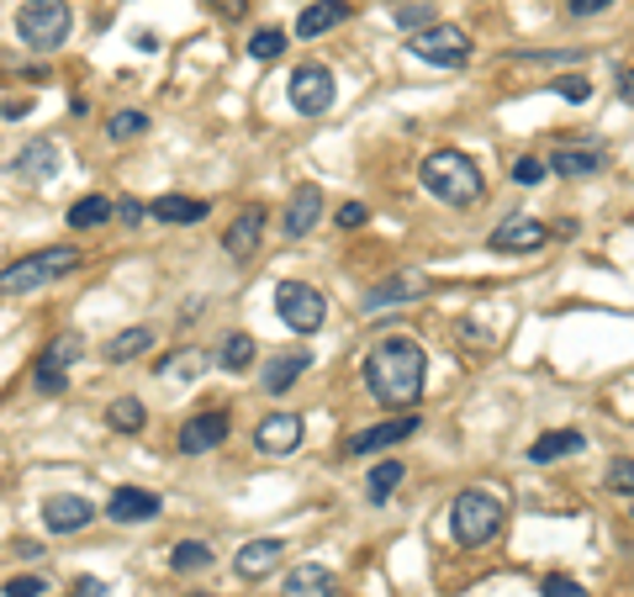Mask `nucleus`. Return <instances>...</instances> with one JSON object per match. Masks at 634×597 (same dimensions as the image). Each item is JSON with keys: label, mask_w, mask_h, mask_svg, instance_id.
<instances>
[{"label": "nucleus", "mask_w": 634, "mask_h": 597, "mask_svg": "<svg viewBox=\"0 0 634 597\" xmlns=\"http://www.w3.org/2000/svg\"><path fill=\"white\" fill-rule=\"evenodd\" d=\"M423 376H429V359L407 333H381L365 355V392L381 407H413L423 392Z\"/></svg>", "instance_id": "f257e3e1"}, {"label": "nucleus", "mask_w": 634, "mask_h": 597, "mask_svg": "<svg viewBox=\"0 0 634 597\" xmlns=\"http://www.w3.org/2000/svg\"><path fill=\"white\" fill-rule=\"evenodd\" d=\"M418 180H423V191L444 206H476L481 191H486V180H481V169H476L471 154H460V149H434L423 169H418Z\"/></svg>", "instance_id": "f03ea898"}, {"label": "nucleus", "mask_w": 634, "mask_h": 597, "mask_svg": "<svg viewBox=\"0 0 634 597\" xmlns=\"http://www.w3.org/2000/svg\"><path fill=\"white\" fill-rule=\"evenodd\" d=\"M503 497L497 492H486V486H466L460 497H455V508H449V529H455V539L466 545V550H486L497 534H503Z\"/></svg>", "instance_id": "7ed1b4c3"}, {"label": "nucleus", "mask_w": 634, "mask_h": 597, "mask_svg": "<svg viewBox=\"0 0 634 597\" xmlns=\"http://www.w3.org/2000/svg\"><path fill=\"white\" fill-rule=\"evenodd\" d=\"M79 249H38V254H22L16 265H5L0 270V296H33L42 285H53V280H64L69 270H79Z\"/></svg>", "instance_id": "20e7f679"}, {"label": "nucleus", "mask_w": 634, "mask_h": 597, "mask_svg": "<svg viewBox=\"0 0 634 597\" xmlns=\"http://www.w3.org/2000/svg\"><path fill=\"white\" fill-rule=\"evenodd\" d=\"M69 33H75V5H69V0H22V11H16V38L27 42L33 53L64 48Z\"/></svg>", "instance_id": "39448f33"}, {"label": "nucleus", "mask_w": 634, "mask_h": 597, "mask_svg": "<svg viewBox=\"0 0 634 597\" xmlns=\"http://www.w3.org/2000/svg\"><path fill=\"white\" fill-rule=\"evenodd\" d=\"M407 53L423 64H439V69H460V64H471V38L455 22H429V27L407 33Z\"/></svg>", "instance_id": "423d86ee"}, {"label": "nucleus", "mask_w": 634, "mask_h": 597, "mask_svg": "<svg viewBox=\"0 0 634 597\" xmlns=\"http://www.w3.org/2000/svg\"><path fill=\"white\" fill-rule=\"evenodd\" d=\"M276 313L291 333H317L328 318V296L307 285V280H280L276 285Z\"/></svg>", "instance_id": "0eeeda50"}, {"label": "nucleus", "mask_w": 634, "mask_h": 597, "mask_svg": "<svg viewBox=\"0 0 634 597\" xmlns=\"http://www.w3.org/2000/svg\"><path fill=\"white\" fill-rule=\"evenodd\" d=\"M286 90H291V106H296L302 117H322V112L339 101V85H333V69H328V64H302Z\"/></svg>", "instance_id": "6e6552de"}, {"label": "nucleus", "mask_w": 634, "mask_h": 597, "mask_svg": "<svg viewBox=\"0 0 634 597\" xmlns=\"http://www.w3.org/2000/svg\"><path fill=\"white\" fill-rule=\"evenodd\" d=\"M545 239H550V228H545L540 217L513 212V217H503V223L492 228L486 249H492V254H534V249H545Z\"/></svg>", "instance_id": "1a4fd4ad"}, {"label": "nucleus", "mask_w": 634, "mask_h": 597, "mask_svg": "<svg viewBox=\"0 0 634 597\" xmlns=\"http://www.w3.org/2000/svg\"><path fill=\"white\" fill-rule=\"evenodd\" d=\"M418 429H423V418H418V412H396V418L376 423V429H359V434L350 439V455H376V449H392V444H402V439H413Z\"/></svg>", "instance_id": "9d476101"}, {"label": "nucleus", "mask_w": 634, "mask_h": 597, "mask_svg": "<svg viewBox=\"0 0 634 597\" xmlns=\"http://www.w3.org/2000/svg\"><path fill=\"white\" fill-rule=\"evenodd\" d=\"M423 291H429V276L407 270V276H392V280H381V285H370V291L359 296V313H386L396 302H418Z\"/></svg>", "instance_id": "9b49d317"}, {"label": "nucleus", "mask_w": 634, "mask_h": 597, "mask_svg": "<svg viewBox=\"0 0 634 597\" xmlns=\"http://www.w3.org/2000/svg\"><path fill=\"white\" fill-rule=\"evenodd\" d=\"M96 503H85V497H75V492H64V497H48L42 503V523L53 529V534H79V529H90L96 523Z\"/></svg>", "instance_id": "f8f14e48"}, {"label": "nucleus", "mask_w": 634, "mask_h": 597, "mask_svg": "<svg viewBox=\"0 0 634 597\" xmlns=\"http://www.w3.org/2000/svg\"><path fill=\"white\" fill-rule=\"evenodd\" d=\"M317 217H322V191H317V186H296L291 201H286L280 233H286V239H307V233L317 228Z\"/></svg>", "instance_id": "ddd939ff"}, {"label": "nucleus", "mask_w": 634, "mask_h": 597, "mask_svg": "<svg viewBox=\"0 0 634 597\" xmlns=\"http://www.w3.org/2000/svg\"><path fill=\"white\" fill-rule=\"evenodd\" d=\"M106 518L112 523H149V518H158V492H149V486H117L106 497Z\"/></svg>", "instance_id": "4468645a"}, {"label": "nucleus", "mask_w": 634, "mask_h": 597, "mask_svg": "<svg viewBox=\"0 0 634 597\" xmlns=\"http://www.w3.org/2000/svg\"><path fill=\"white\" fill-rule=\"evenodd\" d=\"M555 175H566V180H587V175H603L608 169V154L597 149V143H566V149H555V160L545 164Z\"/></svg>", "instance_id": "2eb2a0df"}, {"label": "nucleus", "mask_w": 634, "mask_h": 597, "mask_svg": "<svg viewBox=\"0 0 634 597\" xmlns=\"http://www.w3.org/2000/svg\"><path fill=\"white\" fill-rule=\"evenodd\" d=\"M254 444H259L265 455H291V449L302 444V418H296V412H270V418H259Z\"/></svg>", "instance_id": "dca6fc26"}, {"label": "nucleus", "mask_w": 634, "mask_h": 597, "mask_svg": "<svg viewBox=\"0 0 634 597\" xmlns=\"http://www.w3.org/2000/svg\"><path fill=\"white\" fill-rule=\"evenodd\" d=\"M259 239H265V212H259V206H249V212H238L233 223H228L223 249H228L233 259H254V254H259Z\"/></svg>", "instance_id": "f3484780"}, {"label": "nucleus", "mask_w": 634, "mask_h": 597, "mask_svg": "<svg viewBox=\"0 0 634 597\" xmlns=\"http://www.w3.org/2000/svg\"><path fill=\"white\" fill-rule=\"evenodd\" d=\"M307 370H313V350H280V355L265 365V381H259V386H265L270 397H280V392H291Z\"/></svg>", "instance_id": "a211bd4d"}, {"label": "nucleus", "mask_w": 634, "mask_h": 597, "mask_svg": "<svg viewBox=\"0 0 634 597\" xmlns=\"http://www.w3.org/2000/svg\"><path fill=\"white\" fill-rule=\"evenodd\" d=\"M280 597H339V582H333V571L328 566H296V571H286V582H280Z\"/></svg>", "instance_id": "6ab92c4d"}, {"label": "nucleus", "mask_w": 634, "mask_h": 597, "mask_svg": "<svg viewBox=\"0 0 634 597\" xmlns=\"http://www.w3.org/2000/svg\"><path fill=\"white\" fill-rule=\"evenodd\" d=\"M280 556H286L280 539H249V545L233 556V571L243 576V582H259V576H270V571L280 566Z\"/></svg>", "instance_id": "aec40b11"}, {"label": "nucleus", "mask_w": 634, "mask_h": 597, "mask_svg": "<svg viewBox=\"0 0 634 597\" xmlns=\"http://www.w3.org/2000/svg\"><path fill=\"white\" fill-rule=\"evenodd\" d=\"M228 439V412H196L186 429H180V449L186 455H206Z\"/></svg>", "instance_id": "412c9836"}, {"label": "nucleus", "mask_w": 634, "mask_h": 597, "mask_svg": "<svg viewBox=\"0 0 634 597\" xmlns=\"http://www.w3.org/2000/svg\"><path fill=\"white\" fill-rule=\"evenodd\" d=\"M350 22V0H313L302 16H296V38H322L333 27Z\"/></svg>", "instance_id": "4be33fe9"}, {"label": "nucleus", "mask_w": 634, "mask_h": 597, "mask_svg": "<svg viewBox=\"0 0 634 597\" xmlns=\"http://www.w3.org/2000/svg\"><path fill=\"white\" fill-rule=\"evenodd\" d=\"M59 169V143H48V138H33L16 160H11V175L16 180H48Z\"/></svg>", "instance_id": "5701e85b"}, {"label": "nucleus", "mask_w": 634, "mask_h": 597, "mask_svg": "<svg viewBox=\"0 0 634 597\" xmlns=\"http://www.w3.org/2000/svg\"><path fill=\"white\" fill-rule=\"evenodd\" d=\"M206 201L201 196H154V206H149V217H158V223H169V228H186V223H206Z\"/></svg>", "instance_id": "b1692460"}, {"label": "nucleus", "mask_w": 634, "mask_h": 597, "mask_svg": "<svg viewBox=\"0 0 634 597\" xmlns=\"http://www.w3.org/2000/svg\"><path fill=\"white\" fill-rule=\"evenodd\" d=\"M402 481H407V466H402V460H381V466H370V477H365V503H370V508H386Z\"/></svg>", "instance_id": "393cba45"}, {"label": "nucleus", "mask_w": 634, "mask_h": 597, "mask_svg": "<svg viewBox=\"0 0 634 597\" xmlns=\"http://www.w3.org/2000/svg\"><path fill=\"white\" fill-rule=\"evenodd\" d=\"M582 449H587V439L576 434V429H555V434L534 439L529 460H534V466H550V460H560V455H582Z\"/></svg>", "instance_id": "a878e982"}, {"label": "nucleus", "mask_w": 634, "mask_h": 597, "mask_svg": "<svg viewBox=\"0 0 634 597\" xmlns=\"http://www.w3.org/2000/svg\"><path fill=\"white\" fill-rule=\"evenodd\" d=\"M149 344H154V333H149L143 322H132V328H122L117 339L106 344V365H127V359L149 355Z\"/></svg>", "instance_id": "bb28decb"}, {"label": "nucleus", "mask_w": 634, "mask_h": 597, "mask_svg": "<svg viewBox=\"0 0 634 597\" xmlns=\"http://www.w3.org/2000/svg\"><path fill=\"white\" fill-rule=\"evenodd\" d=\"M112 212H117V201H106V196H79L75 206H69V228L90 233V228L112 223Z\"/></svg>", "instance_id": "cd10ccee"}, {"label": "nucleus", "mask_w": 634, "mask_h": 597, "mask_svg": "<svg viewBox=\"0 0 634 597\" xmlns=\"http://www.w3.org/2000/svg\"><path fill=\"white\" fill-rule=\"evenodd\" d=\"M206 365H212V359L201 355V350H191V344H186V350H175L169 359H158V376H164V381H196Z\"/></svg>", "instance_id": "c85d7f7f"}, {"label": "nucleus", "mask_w": 634, "mask_h": 597, "mask_svg": "<svg viewBox=\"0 0 634 597\" xmlns=\"http://www.w3.org/2000/svg\"><path fill=\"white\" fill-rule=\"evenodd\" d=\"M169 566H175L180 576H201V571H212V545H201V539H180V545L169 550Z\"/></svg>", "instance_id": "c756f323"}, {"label": "nucleus", "mask_w": 634, "mask_h": 597, "mask_svg": "<svg viewBox=\"0 0 634 597\" xmlns=\"http://www.w3.org/2000/svg\"><path fill=\"white\" fill-rule=\"evenodd\" d=\"M106 423H112L117 434H138V429L149 423V412H143V402L138 397H117L112 407H106Z\"/></svg>", "instance_id": "7c9ffc66"}, {"label": "nucleus", "mask_w": 634, "mask_h": 597, "mask_svg": "<svg viewBox=\"0 0 634 597\" xmlns=\"http://www.w3.org/2000/svg\"><path fill=\"white\" fill-rule=\"evenodd\" d=\"M217 365H223L228 376L249 370V365H254V339H249V333H228V339H223V355H217Z\"/></svg>", "instance_id": "2f4dec72"}, {"label": "nucleus", "mask_w": 634, "mask_h": 597, "mask_svg": "<svg viewBox=\"0 0 634 597\" xmlns=\"http://www.w3.org/2000/svg\"><path fill=\"white\" fill-rule=\"evenodd\" d=\"M392 16H396V27H402V33H418V27H429V22H439L434 0H407V5H396Z\"/></svg>", "instance_id": "473e14b6"}, {"label": "nucleus", "mask_w": 634, "mask_h": 597, "mask_svg": "<svg viewBox=\"0 0 634 597\" xmlns=\"http://www.w3.org/2000/svg\"><path fill=\"white\" fill-rule=\"evenodd\" d=\"M33 381H38V392H48V397H53V392H64V386H69V365H59V359L42 355L38 370H33Z\"/></svg>", "instance_id": "72a5a7b5"}, {"label": "nucleus", "mask_w": 634, "mask_h": 597, "mask_svg": "<svg viewBox=\"0 0 634 597\" xmlns=\"http://www.w3.org/2000/svg\"><path fill=\"white\" fill-rule=\"evenodd\" d=\"M249 53H254V59H265V64L280 59V53H286V33H280V27H259V33L249 38Z\"/></svg>", "instance_id": "f704fd0d"}, {"label": "nucleus", "mask_w": 634, "mask_h": 597, "mask_svg": "<svg viewBox=\"0 0 634 597\" xmlns=\"http://www.w3.org/2000/svg\"><path fill=\"white\" fill-rule=\"evenodd\" d=\"M143 127H149V117H143V112H117V117L106 122V132H112L117 143H132V138L143 132Z\"/></svg>", "instance_id": "c9c22d12"}, {"label": "nucleus", "mask_w": 634, "mask_h": 597, "mask_svg": "<svg viewBox=\"0 0 634 597\" xmlns=\"http://www.w3.org/2000/svg\"><path fill=\"white\" fill-rule=\"evenodd\" d=\"M550 90L555 96H566V101H576V106L593 101V80H587V75H560V80H550Z\"/></svg>", "instance_id": "e433bc0d"}, {"label": "nucleus", "mask_w": 634, "mask_h": 597, "mask_svg": "<svg viewBox=\"0 0 634 597\" xmlns=\"http://www.w3.org/2000/svg\"><path fill=\"white\" fill-rule=\"evenodd\" d=\"M79 350H85V344H79V333H59V339H53V344H48L42 355H48V359H59V365H75Z\"/></svg>", "instance_id": "4c0bfd02"}, {"label": "nucleus", "mask_w": 634, "mask_h": 597, "mask_svg": "<svg viewBox=\"0 0 634 597\" xmlns=\"http://www.w3.org/2000/svg\"><path fill=\"white\" fill-rule=\"evenodd\" d=\"M333 223H339V228H365V223H370V206H365V201H344V206L333 212Z\"/></svg>", "instance_id": "58836bf2"}, {"label": "nucleus", "mask_w": 634, "mask_h": 597, "mask_svg": "<svg viewBox=\"0 0 634 597\" xmlns=\"http://www.w3.org/2000/svg\"><path fill=\"white\" fill-rule=\"evenodd\" d=\"M540 593H545V597H587V593H582V582H571V576H560V571L540 582Z\"/></svg>", "instance_id": "ea45409f"}, {"label": "nucleus", "mask_w": 634, "mask_h": 597, "mask_svg": "<svg viewBox=\"0 0 634 597\" xmlns=\"http://www.w3.org/2000/svg\"><path fill=\"white\" fill-rule=\"evenodd\" d=\"M582 53L576 48H560V53H513V64H576Z\"/></svg>", "instance_id": "a19ab883"}, {"label": "nucleus", "mask_w": 634, "mask_h": 597, "mask_svg": "<svg viewBox=\"0 0 634 597\" xmlns=\"http://www.w3.org/2000/svg\"><path fill=\"white\" fill-rule=\"evenodd\" d=\"M42 593H48L42 576H11V582H5V597H42Z\"/></svg>", "instance_id": "79ce46f5"}, {"label": "nucleus", "mask_w": 634, "mask_h": 597, "mask_svg": "<svg viewBox=\"0 0 634 597\" xmlns=\"http://www.w3.org/2000/svg\"><path fill=\"white\" fill-rule=\"evenodd\" d=\"M513 180L518 186H540V180H545V164L534 160V154H523V160L513 164Z\"/></svg>", "instance_id": "37998d69"}, {"label": "nucleus", "mask_w": 634, "mask_h": 597, "mask_svg": "<svg viewBox=\"0 0 634 597\" xmlns=\"http://www.w3.org/2000/svg\"><path fill=\"white\" fill-rule=\"evenodd\" d=\"M634 460H613V471H608V486L619 492V497H630L634 492V471H630Z\"/></svg>", "instance_id": "c03bdc74"}, {"label": "nucleus", "mask_w": 634, "mask_h": 597, "mask_svg": "<svg viewBox=\"0 0 634 597\" xmlns=\"http://www.w3.org/2000/svg\"><path fill=\"white\" fill-rule=\"evenodd\" d=\"M112 217H122V223H127V228H143V217H149V206H143V201H117V212H112Z\"/></svg>", "instance_id": "a18cd8bd"}, {"label": "nucleus", "mask_w": 634, "mask_h": 597, "mask_svg": "<svg viewBox=\"0 0 634 597\" xmlns=\"http://www.w3.org/2000/svg\"><path fill=\"white\" fill-rule=\"evenodd\" d=\"M106 593H112V587H106L101 576H79L75 593H69V597H106Z\"/></svg>", "instance_id": "49530a36"}, {"label": "nucleus", "mask_w": 634, "mask_h": 597, "mask_svg": "<svg viewBox=\"0 0 634 597\" xmlns=\"http://www.w3.org/2000/svg\"><path fill=\"white\" fill-rule=\"evenodd\" d=\"M613 0H566V11L571 16H597V11H608Z\"/></svg>", "instance_id": "de8ad7c7"}, {"label": "nucleus", "mask_w": 634, "mask_h": 597, "mask_svg": "<svg viewBox=\"0 0 634 597\" xmlns=\"http://www.w3.org/2000/svg\"><path fill=\"white\" fill-rule=\"evenodd\" d=\"M206 5H212L217 16H243V5H249V0H206Z\"/></svg>", "instance_id": "09e8293b"}, {"label": "nucleus", "mask_w": 634, "mask_h": 597, "mask_svg": "<svg viewBox=\"0 0 634 597\" xmlns=\"http://www.w3.org/2000/svg\"><path fill=\"white\" fill-rule=\"evenodd\" d=\"M132 48H138V53H158V33H149V27L132 33Z\"/></svg>", "instance_id": "8fccbe9b"}, {"label": "nucleus", "mask_w": 634, "mask_h": 597, "mask_svg": "<svg viewBox=\"0 0 634 597\" xmlns=\"http://www.w3.org/2000/svg\"><path fill=\"white\" fill-rule=\"evenodd\" d=\"M27 112H33V101H27V96H22V101H5V106H0V117H27Z\"/></svg>", "instance_id": "3c124183"}]
</instances>
